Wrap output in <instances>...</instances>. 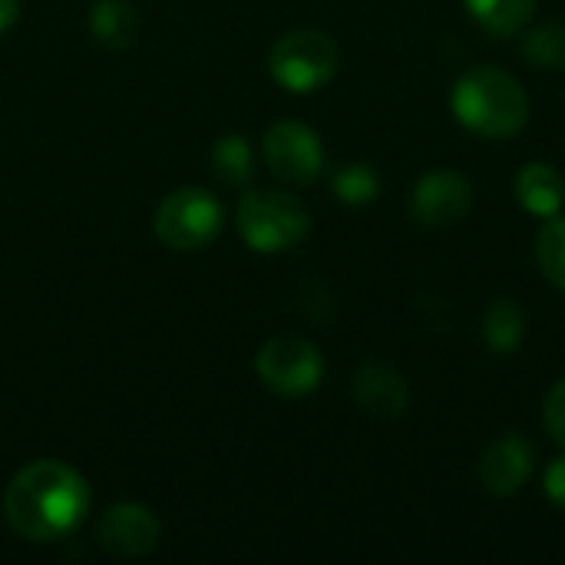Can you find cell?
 <instances>
[{
  "label": "cell",
  "instance_id": "obj_1",
  "mask_svg": "<svg viewBox=\"0 0 565 565\" xmlns=\"http://www.w3.org/2000/svg\"><path fill=\"white\" fill-rule=\"evenodd\" d=\"M86 510V480L60 460H36L23 467L3 493V516L10 530L30 543H53L70 536L83 523Z\"/></svg>",
  "mask_w": 565,
  "mask_h": 565
},
{
  "label": "cell",
  "instance_id": "obj_5",
  "mask_svg": "<svg viewBox=\"0 0 565 565\" xmlns=\"http://www.w3.org/2000/svg\"><path fill=\"white\" fill-rule=\"evenodd\" d=\"M222 228V205L212 192L185 185L169 192L156 209V235L175 252H195L209 245Z\"/></svg>",
  "mask_w": 565,
  "mask_h": 565
},
{
  "label": "cell",
  "instance_id": "obj_8",
  "mask_svg": "<svg viewBox=\"0 0 565 565\" xmlns=\"http://www.w3.org/2000/svg\"><path fill=\"white\" fill-rule=\"evenodd\" d=\"M411 209L417 222H424L427 228H450L470 215L473 182L457 169H434L414 185Z\"/></svg>",
  "mask_w": 565,
  "mask_h": 565
},
{
  "label": "cell",
  "instance_id": "obj_2",
  "mask_svg": "<svg viewBox=\"0 0 565 565\" xmlns=\"http://www.w3.org/2000/svg\"><path fill=\"white\" fill-rule=\"evenodd\" d=\"M454 116L477 136L510 139L530 119V96L516 76L497 66H473L454 86Z\"/></svg>",
  "mask_w": 565,
  "mask_h": 565
},
{
  "label": "cell",
  "instance_id": "obj_11",
  "mask_svg": "<svg viewBox=\"0 0 565 565\" xmlns=\"http://www.w3.org/2000/svg\"><path fill=\"white\" fill-rule=\"evenodd\" d=\"M354 401L361 404L364 414L381 417V420H394L407 411L411 387L397 367L381 364V361H367L354 374Z\"/></svg>",
  "mask_w": 565,
  "mask_h": 565
},
{
  "label": "cell",
  "instance_id": "obj_19",
  "mask_svg": "<svg viewBox=\"0 0 565 565\" xmlns=\"http://www.w3.org/2000/svg\"><path fill=\"white\" fill-rule=\"evenodd\" d=\"M334 192L344 205H367L377 199L381 192V179L371 166L364 162H351V166H341L334 172Z\"/></svg>",
  "mask_w": 565,
  "mask_h": 565
},
{
  "label": "cell",
  "instance_id": "obj_13",
  "mask_svg": "<svg viewBox=\"0 0 565 565\" xmlns=\"http://www.w3.org/2000/svg\"><path fill=\"white\" fill-rule=\"evenodd\" d=\"M526 338V311L513 298H497L483 311V341L497 354H513Z\"/></svg>",
  "mask_w": 565,
  "mask_h": 565
},
{
  "label": "cell",
  "instance_id": "obj_15",
  "mask_svg": "<svg viewBox=\"0 0 565 565\" xmlns=\"http://www.w3.org/2000/svg\"><path fill=\"white\" fill-rule=\"evenodd\" d=\"M89 30L93 36L103 43V46H113V50H122L136 40L139 33V17L129 3L122 0H103L93 7V17H89Z\"/></svg>",
  "mask_w": 565,
  "mask_h": 565
},
{
  "label": "cell",
  "instance_id": "obj_22",
  "mask_svg": "<svg viewBox=\"0 0 565 565\" xmlns=\"http://www.w3.org/2000/svg\"><path fill=\"white\" fill-rule=\"evenodd\" d=\"M17 13H20V0H0V33L17 20Z\"/></svg>",
  "mask_w": 565,
  "mask_h": 565
},
{
  "label": "cell",
  "instance_id": "obj_17",
  "mask_svg": "<svg viewBox=\"0 0 565 565\" xmlns=\"http://www.w3.org/2000/svg\"><path fill=\"white\" fill-rule=\"evenodd\" d=\"M536 258L543 275L565 291V215L546 218V225L536 235Z\"/></svg>",
  "mask_w": 565,
  "mask_h": 565
},
{
  "label": "cell",
  "instance_id": "obj_10",
  "mask_svg": "<svg viewBox=\"0 0 565 565\" xmlns=\"http://www.w3.org/2000/svg\"><path fill=\"white\" fill-rule=\"evenodd\" d=\"M99 546L119 559L146 556L159 543V520L139 503H116L99 520Z\"/></svg>",
  "mask_w": 565,
  "mask_h": 565
},
{
  "label": "cell",
  "instance_id": "obj_18",
  "mask_svg": "<svg viewBox=\"0 0 565 565\" xmlns=\"http://www.w3.org/2000/svg\"><path fill=\"white\" fill-rule=\"evenodd\" d=\"M212 166L222 182L245 185L252 179V149L242 136H222L212 146Z\"/></svg>",
  "mask_w": 565,
  "mask_h": 565
},
{
  "label": "cell",
  "instance_id": "obj_3",
  "mask_svg": "<svg viewBox=\"0 0 565 565\" xmlns=\"http://www.w3.org/2000/svg\"><path fill=\"white\" fill-rule=\"evenodd\" d=\"M308 209L278 189L248 192L238 202V232L255 252H285L308 235Z\"/></svg>",
  "mask_w": 565,
  "mask_h": 565
},
{
  "label": "cell",
  "instance_id": "obj_20",
  "mask_svg": "<svg viewBox=\"0 0 565 565\" xmlns=\"http://www.w3.org/2000/svg\"><path fill=\"white\" fill-rule=\"evenodd\" d=\"M543 424L553 434V440L565 447V377L550 391V397L543 404Z\"/></svg>",
  "mask_w": 565,
  "mask_h": 565
},
{
  "label": "cell",
  "instance_id": "obj_16",
  "mask_svg": "<svg viewBox=\"0 0 565 565\" xmlns=\"http://www.w3.org/2000/svg\"><path fill=\"white\" fill-rule=\"evenodd\" d=\"M523 56L536 70H563L565 66V23L550 20L523 36Z\"/></svg>",
  "mask_w": 565,
  "mask_h": 565
},
{
  "label": "cell",
  "instance_id": "obj_4",
  "mask_svg": "<svg viewBox=\"0 0 565 565\" xmlns=\"http://www.w3.org/2000/svg\"><path fill=\"white\" fill-rule=\"evenodd\" d=\"M268 66L285 89L311 93L338 73V43L321 30H291L271 46Z\"/></svg>",
  "mask_w": 565,
  "mask_h": 565
},
{
  "label": "cell",
  "instance_id": "obj_14",
  "mask_svg": "<svg viewBox=\"0 0 565 565\" xmlns=\"http://www.w3.org/2000/svg\"><path fill=\"white\" fill-rule=\"evenodd\" d=\"M467 10L487 33L513 36L533 20L536 0H467Z\"/></svg>",
  "mask_w": 565,
  "mask_h": 565
},
{
  "label": "cell",
  "instance_id": "obj_21",
  "mask_svg": "<svg viewBox=\"0 0 565 565\" xmlns=\"http://www.w3.org/2000/svg\"><path fill=\"white\" fill-rule=\"evenodd\" d=\"M543 487H546V497H550L559 510H565V457H556V460L546 467Z\"/></svg>",
  "mask_w": 565,
  "mask_h": 565
},
{
  "label": "cell",
  "instance_id": "obj_12",
  "mask_svg": "<svg viewBox=\"0 0 565 565\" xmlns=\"http://www.w3.org/2000/svg\"><path fill=\"white\" fill-rule=\"evenodd\" d=\"M516 199L526 212L540 218L559 215L565 202V179L563 172L550 162H530L516 175Z\"/></svg>",
  "mask_w": 565,
  "mask_h": 565
},
{
  "label": "cell",
  "instance_id": "obj_6",
  "mask_svg": "<svg viewBox=\"0 0 565 565\" xmlns=\"http://www.w3.org/2000/svg\"><path fill=\"white\" fill-rule=\"evenodd\" d=\"M255 371L268 391H275L281 397H305L321 384L324 358L311 341L281 334V338H271L268 344H262V351L255 358Z\"/></svg>",
  "mask_w": 565,
  "mask_h": 565
},
{
  "label": "cell",
  "instance_id": "obj_7",
  "mask_svg": "<svg viewBox=\"0 0 565 565\" xmlns=\"http://www.w3.org/2000/svg\"><path fill=\"white\" fill-rule=\"evenodd\" d=\"M265 159L278 179L291 185H311L324 169V146L311 126L281 119L265 132Z\"/></svg>",
  "mask_w": 565,
  "mask_h": 565
},
{
  "label": "cell",
  "instance_id": "obj_9",
  "mask_svg": "<svg viewBox=\"0 0 565 565\" xmlns=\"http://www.w3.org/2000/svg\"><path fill=\"white\" fill-rule=\"evenodd\" d=\"M536 470V450L526 437H500L480 457V483L493 497L520 493Z\"/></svg>",
  "mask_w": 565,
  "mask_h": 565
}]
</instances>
